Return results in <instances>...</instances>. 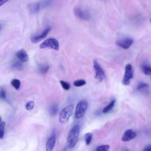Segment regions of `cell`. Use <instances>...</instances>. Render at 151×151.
<instances>
[{"mask_svg": "<svg viewBox=\"0 0 151 151\" xmlns=\"http://www.w3.org/2000/svg\"><path fill=\"white\" fill-rule=\"evenodd\" d=\"M80 127L78 124L74 125L70 130L67 136V144L69 148H73L78 140Z\"/></svg>", "mask_w": 151, "mask_h": 151, "instance_id": "6da1fadb", "label": "cell"}, {"mask_svg": "<svg viewBox=\"0 0 151 151\" xmlns=\"http://www.w3.org/2000/svg\"><path fill=\"white\" fill-rule=\"evenodd\" d=\"M73 109L74 106L73 104L68 105L62 109L59 114V122L60 123L64 124L68 121L73 113Z\"/></svg>", "mask_w": 151, "mask_h": 151, "instance_id": "7a4b0ae2", "label": "cell"}, {"mask_svg": "<svg viewBox=\"0 0 151 151\" xmlns=\"http://www.w3.org/2000/svg\"><path fill=\"white\" fill-rule=\"evenodd\" d=\"M88 107V103L85 100H80L78 102L76 105L75 113H74V117L77 119H80L82 118Z\"/></svg>", "mask_w": 151, "mask_h": 151, "instance_id": "3957f363", "label": "cell"}, {"mask_svg": "<svg viewBox=\"0 0 151 151\" xmlns=\"http://www.w3.org/2000/svg\"><path fill=\"white\" fill-rule=\"evenodd\" d=\"M40 48H51L58 51L59 50V42L56 39L53 38H50L45 40L40 44Z\"/></svg>", "mask_w": 151, "mask_h": 151, "instance_id": "277c9868", "label": "cell"}, {"mask_svg": "<svg viewBox=\"0 0 151 151\" xmlns=\"http://www.w3.org/2000/svg\"><path fill=\"white\" fill-rule=\"evenodd\" d=\"M133 77V70L131 64H127L125 67L124 74L123 78L122 83L125 86H129L130 84V80Z\"/></svg>", "mask_w": 151, "mask_h": 151, "instance_id": "5b68a950", "label": "cell"}, {"mask_svg": "<svg viewBox=\"0 0 151 151\" xmlns=\"http://www.w3.org/2000/svg\"><path fill=\"white\" fill-rule=\"evenodd\" d=\"M93 68L95 71V77L100 82H101L105 76V73L100 64L96 61H93Z\"/></svg>", "mask_w": 151, "mask_h": 151, "instance_id": "8992f818", "label": "cell"}, {"mask_svg": "<svg viewBox=\"0 0 151 151\" xmlns=\"http://www.w3.org/2000/svg\"><path fill=\"white\" fill-rule=\"evenodd\" d=\"M133 43V40L132 38H129V37H125V38L119 39L117 40L116 42V44L117 46L124 50L129 49L131 47Z\"/></svg>", "mask_w": 151, "mask_h": 151, "instance_id": "52a82bcc", "label": "cell"}, {"mask_svg": "<svg viewBox=\"0 0 151 151\" xmlns=\"http://www.w3.org/2000/svg\"><path fill=\"white\" fill-rule=\"evenodd\" d=\"M50 30H51V28L50 27H47L40 34H39V35L34 34V35H31V37H30L31 41L32 43H35V44L41 41L42 40L44 39L47 36V35L50 32Z\"/></svg>", "mask_w": 151, "mask_h": 151, "instance_id": "ba28073f", "label": "cell"}, {"mask_svg": "<svg viewBox=\"0 0 151 151\" xmlns=\"http://www.w3.org/2000/svg\"><path fill=\"white\" fill-rule=\"evenodd\" d=\"M74 13L78 18L81 20H88L90 18V14L87 11L79 7H76L74 9Z\"/></svg>", "mask_w": 151, "mask_h": 151, "instance_id": "9c48e42d", "label": "cell"}, {"mask_svg": "<svg viewBox=\"0 0 151 151\" xmlns=\"http://www.w3.org/2000/svg\"><path fill=\"white\" fill-rule=\"evenodd\" d=\"M42 8H45L43 2H34V3L29 4L28 5V11L31 14H36V13L38 12Z\"/></svg>", "mask_w": 151, "mask_h": 151, "instance_id": "30bf717a", "label": "cell"}, {"mask_svg": "<svg viewBox=\"0 0 151 151\" xmlns=\"http://www.w3.org/2000/svg\"><path fill=\"white\" fill-rule=\"evenodd\" d=\"M136 136V133L133 130L127 129L124 132L122 137V140L123 142H129L134 139Z\"/></svg>", "mask_w": 151, "mask_h": 151, "instance_id": "8fae6325", "label": "cell"}, {"mask_svg": "<svg viewBox=\"0 0 151 151\" xmlns=\"http://www.w3.org/2000/svg\"><path fill=\"white\" fill-rule=\"evenodd\" d=\"M55 142H56L55 134L54 133H52L46 142V145H45L46 151H52L55 144Z\"/></svg>", "mask_w": 151, "mask_h": 151, "instance_id": "7c38bea8", "label": "cell"}, {"mask_svg": "<svg viewBox=\"0 0 151 151\" xmlns=\"http://www.w3.org/2000/svg\"><path fill=\"white\" fill-rule=\"evenodd\" d=\"M16 57L19 60L22 62H27L28 60V55L26 51L24 49H21L18 51L15 54Z\"/></svg>", "mask_w": 151, "mask_h": 151, "instance_id": "4fadbf2b", "label": "cell"}, {"mask_svg": "<svg viewBox=\"0 0 151 151\" xmlns=\"http://www.w3.org/2000/svg\"><path fill=\"white\" fill-rule=\"evenodd\" d=\"M141 70L142 72L147 76L151 75V65L147 62H144L141 64Z\"/></svg>", "mask_w": 151, "mask_h": 151, "instance_id": "5bb4252c", "label": "cell"}, {"mask_svg": "<svg viewBox=\"0 0 151 151\" xmlns=\"http://www.w3.org/2000/svg\"><path fill=\"white\" fill-rule=\"evenodd\" d=\"M116 103V100H113L110 101V103L107 105L103 109V113H107L108 112H109L114 106Z\"/></svg>", "mask_w": 151, "mask_h": 151, "instance_id": "9a60e30c", "label": "cell"}, {"mask_svg": "<svg viewBox=\"0 0 151 151\" xmlns=\"http://www.w3.org/2000/svg\"><path fill=\"white\" fill-rule=\"evenodd\" d=\"M11 84L12 85V86L15 88L16 90H18L19 88H20V86H21V81L20 80H18V79H16V78H14L13 80H11Z\"/></svg>", "mask_w": 151, "mask_h": 151, "instance_id": "2e32d148", "label": "cell"}, {"mask_svg": "<svg viewBox=\"0 0 151 151\" xmlns=\"http://www.w3.org/2000/svg\"><path fill=\"white\" fill-rule=\"evenodd\" d=\"M48 70H49V66L48 65H46V64L41 65L39 67V71L42 74L47 73L48 72Z\"/></svg>", "mask_w": 151, "mask_h": 151, "instance_id": "e0dca14e", "label": "cell"}, {"mask_svg": "<svg viewBox=\"0 0 151 151\" xmlns=\"http://www.w3.org/2000/svg\"><path fill=\"white\" fill-rule=\"evenodd\" d=\"M109 148H110V146L108 145H100L97 147L95 151H109Z\"/></svg>", "mask_w": 151, "mask_h": 151, "instance_id": "ac0fdd59", "label": "cell"}, {"mask_svg": "<svg viewBox=\"0 0 151 151\" xmlns=\"http://www.w3.org/2000/svg\"><path fill=\"white\" fill-rule=\"evenodd\" d=\"M86 84V81L84 80H77L73 82V85L75 87H81Z\"/></svg>", "mask_w": 151, "mask_h": 151, "instance_id": "d6986e66", "label": "cell"}, {"mask_svg": "<svg viewBox=\"0 0 151 151\" xmlns=\"http://www.w3.org/2000/svg\"><path fill=\"white\" fill-rule=\"evenodd\" d=\"M93 137V133H88L85 134V141L87 145H89L91 142Z\"/></svg>", "mask_w": 151, "mask_h": 151, "instance_id": "ffe728a7", "label": "cell"}, {"mask_svg": "<svg viewBox=\"0 0 151 151\" xmlns=\"http://www.w3.org/2000/svg\"><path fill=\"white\" fill-rule=\"evenodd\" d=\"M5 123L4 122H1L0 123V139H2L4 136V129H5Z\"/></svg>", "mask_w": 151, "mask_h": 151, "instance_id": "44dd1931", "label": "cell"}, {"mask_svg": "<svg viewBox=\"0 0 151 151\" xmlns=\"http://www.w3.org/2000/svg\"><path fill=\"white\" fill-rule=\"evenodd\" d=\"M34 101H29L25 104V109L26 110L29 111L34 109Z\"/></svg>", "mask_w": 151, "mask_h": 151, "instance_id": "7402d4cb", "label": "cell"}, {"mask_svg": "<svg viewBox=\"0 0 151 151\" xmlns=\"http://www.w3.org/2000/svg\"><path fill=\"white\" fill-rule=\"evenodd\" d=\"M57 110H58V108H57V106L54 104V105H52L50 109V113L51 115L52 116H54L55 114H57Z\"/></svg>", "mask_w": 151, "mask_h": 151, "instance_id": "603a6c76", "label": "cell"}, {"mask_svg": "<svg viewBox=\"0 0 151 151\" xmlns=\"http://www.w3.org/2000/svg\"><path fill=\"white\" fill-rule=\"evenodd\" d=\"M149 85L146 83H144V82H140V83L138 84V85L137 86V87H136V89L137 90H142L143 88H147L148 87Z\"/></svg>", "mask_w": 151, "mask_h": 151, "instance_id": "cb8c5ba5", "label": "cell"}, {"mask_svg": "<svg viewBox=\"0 0 151 151\" xmlns=\"http://www.w3.org/2000/svg\"><path fill=\"white\" fill-rule=\"evenodd\" d=\"M60 84H61L62 87L65 90H68L70 88V86L69 83H68L66 81L61 80V81H60Z\"/></svg>", "mask_w": 151, "mask_h": 151, "instance_id": "d4e9b609", "label": "cell"}, {"mask_svg": "<svg viewBox=\"0 0 151 151\" xmlns=\"http://www.w3.org/2000/svg\"><path fill=\"white\" fill-rule=\"evenodd\" d=\"M12 68L16 70H21L22 68V64L19 61H16L12 64Z\"/></svg>", "mask_w": 151, "mask_h": 151, "instance_id": "484cf974", "label": "cell"}, {"mask_svg": "<svg viewBox=\"0 0 151 151\" xmlns=\"http://www.w3.org/2000/svg\"><path fill=\"white\" fill-rule=\"evenodd\" d=\"M6 92L5 90H4L2 88H1L0 90V97L1 99H6Z\"/></svg>", "mask_w": 151, "mask_h": 151, "instance_id": "4316f807", "label": "cell"}, {"mask_svg": "<svg viewBox=\"0 0 151 151\" xmlns=\"http://www.w3.org/2000/svg\"><path fill=\"white\" fill-rule=\"evenodd\" d=\"M142 151H151V145L146 146Z\"/></svg>", "mask_w": 151, "mask_h": 151, "instance_id": "83f0119b", "label": "cell"}, {"mask_svg": "<svg viewBox=\"0 0 151 151\" xmlns=\"http://www.w3.org/2000/svg\"><path fill=\"white\" fill-rule=\"evenodd\" d=\"M9 0H0V6H2L4 4L6 3Z\"/></svg>", "mask_w": 151, "mask_h": 151, "instance_id": "f1b7e54d", "label": "cell"}, {"mask_svg": "<svg viewBox=\"0 0 151 151\" xmlns=\"http://www.w3.org/2000/svg\"><path fill=\"white\" fill-rule=\"evenodd\" d=\"M150 23H151V18H150Z\"/></svg>", "mask_w": 151, "mask_h": 151, "instance_id": "f546056e", "label": "cell"}, {"mask_svg": "<svg viewBox=\"0 0 151 151\" xmlns=\"http://www.w3.org/2000/svg\"><path fill=\"white\" fill-rule=\"evenodd\" d=\"M124 151H129V150H124Z\"/></svg>", "mask_w": 151, "mask_h": 151, "instance_id": "4dcf8cb0", "label": "cell"}]
</instances>
